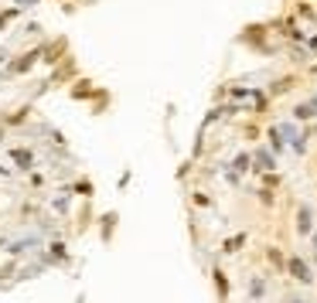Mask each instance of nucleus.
I'll return each mask as SVG.
<instances>
[{
  "mask_svg": "<svg viewBox=\"0 0 317 303\" xmlns=\"http://www.w3.org/2000/svg\"><path fill=\"white\" fill-rule=\"evenodd\" d=\"M89 96H92V85H89V82H79V85L72 89V99H89Z\"/></svg>",
  "mask_w": 317,
  "mask_h": 303,
  "instance_id": "nucleus-5",
  "label": "nucleus"
},
{
  "mask_svg": "<svg viewBox=\"0 0 317 303\" xmlns=\"http://www.w3.org/2000/svg\"><path fill=\"white\" fill-rule=\"evenodd\" d=\"M0 177H11V170H7V167H0Z\"/></svg>",
  "mask_w": 317,
  "mask_h": 303,
  "instance_id": "nucleus-8",
  "label": "nucleus"
},
{
  "mask_svg": "<svg viewBox=\"0 0 317 303\" xmlns=\"http://www.w3.org/2000/svg\"><path fill=\"white\" fill-rule=\"evenodd\" d=\"M41 55H45V48H34V51H24V55L17 58L14 65H11V72H14V75H21V72H27V68H31V65H34V62H38Z\"/></svg>",
  "mask_w": 317,
  "mask_h": 303,
  "instance_id": "nucleus-1",
  "label": "nucleus"
},
{
  "mask_svg": "<svg viewBox=\"0 0 317 303\" xmlns=\"http://www.w3.org/2000/svg\"><path fill=\"white\" fill-rule=\"evenodd\" d=\"M65 48H68V41H65V38H58V45H51V48H45V62H48V65H55L58 58L65 55Z\"/></svg>",
  "mask_w": 317,
  "mask_h": 303,
  "instance_id": "nucleus-2",
  "label": "nucleus"
},
{
  "mask_svg": "<svg viewBox=\"0 0 317 303\" xmlns=\"http://www.w3.org/2000/svg\"><path fill=\"white\" fill-rule=\"evenodd\" d=\"M27 112H31V109H17L14 116H7V123H11V126H21L24 119H27Z\"/></svg>",
  "mask_w": 317,
  "mask_h": 303,
  "instance_id": "nucleus-6",
  "label": "nucleus"
},
{
  "mask_svg": "<svg viewBox=\"0 0 317 303\" xmlns=\"http://www.w3.org/2000/svg\"><path fill=\"white\" fill-rule=\"evenodd\" d=\"M51 252H55V256H51V259H58V262H65V246H51Z\"/></svg>",
  "mask_w": 317,
  "mask_h": 303,
  "instance_id": "nucleus-7",
  "label": "nucleus"
},
{
  "mask_svg": "<svg viewBox=\"0 0 317 303\" xmlns=\"http://www.w3.org/2000/svg\"><path fill=\"white\" fill-rule=\"evenodd\" d=\"M113 225H116V211H109L102 218V242H109L113 238Z\"/></svg>",
  "mask_w": 317,
  "mask_h": 303,
  "instance_id": "nucleus-4",
  "label": "nucleus"
},
{
  "mask_svg": "<svg viewBox=\"0 0 317 303\" xmlns=\"http://www.w3.org/2000/svg\"><path fill=\"white\" fill-rule=\"evenodd\" d=\"M0 62H4V55H0Z\"/></svg>",
  "mask_w": 317,
  "mask_h": 303,
  "instance_id": "nucleus-10",
  "label": "nucleus"
},
{
  "mask_svg": "<svg viewBox=\"0 0 317 303\" xmlns=\"http://www.w3.org/2000/svg\"><path fill=\"white\" fill-rule=\"evenodd\" d=\"M0 143H4V126H0Z\"/></svg>",
  "mask_w": 317,
  "mask_h": 303,
  "instance_id": "nucleus-9",
  "label": "nucleus"
},
{
  "mask_svg": "<svg viewBox=\"0 0 317 303\" xmlns=\"http://www.w3.org/2000/svg\"><path fill=\"white\" fill-rule=\"evenodd\" d=\"M11 157H14V164H17V167H21V170H27V167H31V150H24V146H14V150H11Z\"/></svg>",
  "mask_w": 317,
  "mask_h": 303,
  "instance_id": "nucleus-3",
  "label": "nucleus"
}]
</instances>
